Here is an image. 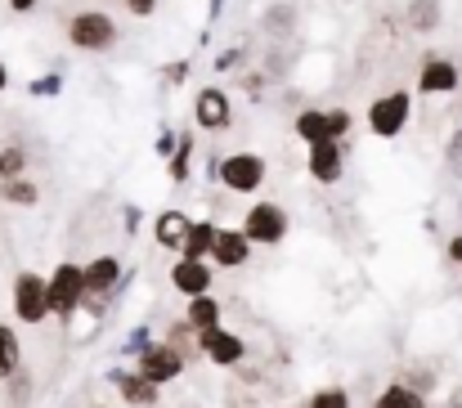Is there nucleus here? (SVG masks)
<instances>
[{
    "instance_id": "nucleus-1",
    "label": "nucleus",
    "mask_w": 462,
    "mask_h": 408,
    "mask_svg": "<svg viewBox=\"0 0 462 408\" xmlns=\"http://www.w3.org/2000/svg\"><path fill=\"white\" fill-rule=\"evenodd\" d=\"M63 41L77 50V54H113L122 45V23L108 14V9H72L63 18Z\"/></svg>"
},
{
    "instance_id": "nucleus-2",
    "label": "nucleus",
    "mask_w": 462,
    "mask_h": 408,
    "mask_svg": "<svg viewBox=\"0 0 462 408\" xmlns=\"http://www.w3.org/2000/svg\"><path fill=\"white\" fill-rule=\"evenodd\" d=\"M413 104H418V95L413 90H386V95H377L368 108H364V122H368V131L377 139H400L409 131V122H413Z\"/></svg>"
},
{
    "instance_id": "nucleus-3",
    "label": "nucleus",
    "mask_w": 462,
    "mask_h": 408,
    "mask_svg": "<svg viewBox=\"0 0 462 408\" xmlns=\"http://www.w3.org/2000/svg\"><path fill=\"white\" fill-rule=\"evenodd\" d=\"M211 171H216V180H220L229 193H261L265 180H270V162H265L261 153H252V148L225 153Z\"/></svg>"
},
{
    "instance_id": "nucleus-4",
    "label": "nucleus",
    "mask_w": 462,
    "mask_h": 408,
    "mask_svg": "<svg viewBox=\"0 0 462 408\" xmlns=\"http://www.w3.org/2000/svg\"><path fill=\"white\" fill-rule=\"evenodd\" d=\"M238 229L247 234L252 247H279V243L288 238V229H292V216H288V207H279V202H252Z\"/></svg>"
},
{
    "instance_id": "nucleus-5",
    "label": "nucleus",
    "mask_w": 462,
    "mask_h": 408,
    "mask_svg": "<svg viewBox=\"0 0 462 408\" xmlns=\"http://www.w3.org/2000/svg\"><path fill=\"white\" fill-rule=\"evenodd\" d=\"M45 292H50V319L72 323V314L81 310V296H86L81 265H77V261H59V265H54V274L45 278Z\"/></svg>"
},
{
    "instance_id": "nucleus-6",
    "label": "nucleus",
    "mask_w": 462,
    "mask_h": 408,
    "mask_svg": "<svg viewBox=\"0 0 462 408\" xmlns=\"http://www.w3.org/2000/svg\"><path fill=\"white\" fill-rule=\"evenodd\" d=\"M458 90H462L458 59H449V54H422L418 77H413V95H422V99H445V95H458Z\"/></svg>"
},
{
    "instance_id": "nucleus-7",
    "label": "nucleus",
    "mask_w": 462,
    "mask_h": 408,
    "mask_svg": "<svg viewBox=\"0 0 462 408\" xmlns=\"http://www.w3.org/2000/svg\"><path fill=\"white\" fill-rule=\"evenodd\" d=\"M9 305H14V319L36 328L50 319V292H45V278L36 270H18L14 274V292H9Z\"/></svg>"
},
{
    "instance_id": "nucleus-8",
    "label": "nucleus",
    "mask_w": 462,
    "mask_h": 408,
    "mask_svg": "<svg viewBox=\"0 0 462 408\" xmlns=\"http://www.w3.org/2000/svg\"><path fill=\"white\" fill-rule=\"evenodd\" d=\"M81 283H86L81 305L99 319L104 305H108V296H117V287H122V261L117 256H95L90 265H81Z\"/></svg>"
},
{
    "instance_id": "nucleus-9",
    "label": "nucleus",
    "mask_w": 462,
    "mask_h": 408,
    "mask_svg": "<svg viewBox=\"0 0 462 408\" xmlns=\"http://www.w3.org/2000/svg\"><path fill=\"white\" fill-rule=\"evenodd\" d=\"M193 126L207 135H220L234 126V95L225 86H202L193 95Z\"/></svg>"
},
{
    "instance_id": "nucleus-10",
    "label": "nucleus",
    "mask_w": 462,
    "mask_h": 408,
    "mask_svg": "<svg viewBox=\"0 0 462 408\" xmlns=\"http://www.w3.org/2000/svg\"><path fill=\"white\" fill-rule=\"evenodd\" d=\"M306 171H310V180L323 184V189L341 184V175H346V144H337V139H314V144H306Z\"/></svg>"
},
{
    "instance_id": "nucleus-11",
    "label": "nucleus",
    "mask_w": 462,
    "mask_h": 408,
    "mask_svg": "<svg viewBox=\"0 0 462 408\" xmlns=\"http://www.w3.org/2000/svg\"><path fill=\"white\" fill-rule=\"evenodd\" d=\"M198 350H202V359L207 364H216V368H238L243 359H247V341L238 337V332H229V328H207V332H198Z\"/></svg>"
},
{
    "instance_id": "nucleus-12",
    "label": "nucleus",
    "mask_w": 462,
    "mask_h": 408,
    "mask_svg": "<svg viewBox=\"0 0 462 408\" xmlns=\"http://www.w3.org/2000/svg\"><path fill=\"white\" fill-rule=\"evenodd\" d=\"M189 368V359L175 350V346H166V341H153V346H144L140 350V359H135V373L140 377H149L153 386H166V382H175L180 373Z\"/></svg>"
},
{
    "instance_id": "nucleus-13",
    "label": "nucleus",
    "mask_w": 462,
    "mask_h": 408,
    "mask_svg": "<svg viewBox=\"0 0 462 408\" xmlns=\"http://www.w3.org/2000/svg\"><path fill=\"white\" fill-rule=\"evenodd\" d=\"M211 283H216V265L211 261H193V256H180L175 265H171V287L189 301V296H202V292H211Z\"/></svg>"
},
{
    "instance_id": "nucleus-14",
    "label": "nucleus",
    "mask_w": 462,
    "mask_h": 408,
    "mask_svg": "<svg viewBox=\"0 0 462 408\" xmlns=\"http://www.w3.org/2000/svg\"><path fill=\"white\" fill-rule=\"evenodd\" d=\"M211 265L216 270H243L252 261V243L243 229H216V243H211Z\"/></svg>"
},
{
    "instance_id": "nucleus-15",
    "label": "nucleus",
    "mask_w": 462,
    "mask_h": 408,
    "mask_svg": "<svg viewBox=\"0 0 462 408\" xmlns=\"http://www.w3.org/2000/svg\"><path fill=\"white\" fill-rule=\"evenodd\" d=\"M297 23H301V14H297L292 0H274V5L261 14V32H265L270 41H292V36H297Z\"/></svg>"
},
{
    "instance_id": "nucleus-16",
    "label": "nucleus",
    "mask_w": 462,
    "mask_h": 408,
    "mask_svg": "<svg viewBox=\"0 0 462 408\" xmlns=\"http://www.w3.org/2000/svg\"><path fill=\"white\" fill-rule=\"evenodd\" d=\"M440 23H445V5L440 0H409L404 5V27L413 36H436Z\"/></svg>"
},
{
    "instance_id": "nucleus-17",
    "label": "nucleus",
    "mask_w": 462,
    "mask_h": 408,
    "mask_svg": "<svg viewBox=\"0 0 462 408\" xmlns=\"http://www.w3.org/2000/svg\"><path fill=\"white\" fill-rule=\"evenodd\" d=\"M113 382H117L122 400L131 408H157V400H162V386H153V382L140 377V373H113Z\"/></svg>"
},
{
    "instance_id": "nucleus-18",
    "label": "nucleus",
    "mask_w": 462,
    "mask_h": 408,
    "mask_svg": "<svg viewBox=\"0 0 462 408\" xmlns=\"http://www.w3.org/2000/svg\"><path fill=\"white\" fill-rule=\"evenodd\" d=\"M189 216L184 211H162L153 220V238H157V247H166V252H180L184 247V234H189Z\"/></svg>"
},
{
    "instance_id": "nucleus-19",
    "label": "nucleus",
    "mask_w": 462,
    "mask_h": 408,
    "mask_svg": "<svg viewBox=\"0 0 462 408\" xmlns=\"http://www.w3.org/2000/svg\"><path fill=\"white\" fill-rule=\"evenodd\" d=\"M184 323H189L193 332H207V328H216V323H220V301H216L211 292H202V296H189Z\"/></svg>"
},
{
    "instance_id": "nucleus-20",
    "label": "nucleus",
    "mask_w": 462,
    "mask_h": 408,
    "mask_svg": "<svg viewBox=\"0 0 462 408\" xmlns=\"http://www.w3.org/2000/svg\"><path fill=\"white\" fill-rule=\"evenodd\" d=\"M216 220H193L189 225V234H184V247H180V256H193V261H207V252H211V243H216Z\"/></svg>"
},
{
    "instance_id": "nucleus-21",
    "label": "nucleus",
    "mask_w": 462,
    "mask_h": 408,
    "mask_svg": "<svg viewBox=\"0 0 462 408\" xmlns=\"http://www.w3.org/2000/svg\"><path fill=\"white\" fill-rule=\"evenodd\" d=\"M166 175H171V184H189V175H193V135L189 131H180L175 139V153L166 157Z\"/></svg>"
},
{
    "instance_id": "nucleus-22",
    "label": "nucleus",
    "mask_w": 462,
    "mask_h": 408,
    "mask_svg": "<svg viewBox=\"0 0 462 408\" xmlns=\"http://www.w3.org/2000/svg\"><path fill=\"white\" fill-rule=\"evenodd\" d=\"M0 198L9 207H36L41 202V184L32 175H14V180H0Z\"/></svg>"
},
{
    "instance_id": "nucleus-23",
    "label": "nucleus",
    "mask_w": 462,
    "mask_h": 408,
    "mask_svg": "<svg viewBox=\"0 0 462 408\" xmlns=\"http://www.w3.org/2000/svg\"><path fill=\"white\" fill-rule=\"evenodd\" d=\"M23 368V341L9 323H0V382H9Z\"/></svg>"
},
{
    "instance_id": "nucleus-24",
    "label": "nucleus",
    "mask_w": 462,
    "mask_h": 408,
    "mask_svg": "<svg viewBox=\"0 0 462 408\" xmlns=\"http://www.w3.org/2000/svg\"><path fill=\"white\" fill-rule=\"evenodd\" d=\"M373 408H427V395H418V391L404 386V382H391V386L377 395Z\"/></svg>"
},
{
    "instance_id": "nucleus-25",
    "label": "nucleus",
    "mask_w": 462,
    "mask_h": 408,
    "mask_svg": "<svg viewBox=\"0 0 462 408\" xmlns=\"http://www.w3.org/2000/svg\"><path fill=\"white\" fill-rule=\"evenodd\" d=\"M323 131H328V139H337V144H350V131H355V113H350V108H341V104L323 108Z\"/></svg>"
},
{
    "instance_id": "nucleus-26",
    "label": "nucleus",
    "mask_w": 462,
    "mask_h": 408,
    "mask_svg": "<svg viewBox=\"0 0 462 408\" xmlns=\"http://www.w3.org/2000/svg\"><path fill=\"white\" fill-rule=\"evenodd\" d=\"M14 175H27V144L5 139L0 144V180H14Z\"/></svg>"
},
{
    "instance_id": "nucleus-27",
    "label": "nucleus",
    "mask_w": 462,
    "mask_h": 408,
    "mask_svg": "<svg viewBox=\"0 0 462 408\" xmlns=\"http://www.w3.org/2000/svg\"><path fill=\"white\" fill-rule=\"evenodd\" d=\"M292 131H297V139L301 144H314V139H328V131H323V108H301L297 117H292Z\"/></svg>"
},
{
    "instance_id": "nucleus-28",
    "label": "nucleus",
    "mask_w": 462,
    "mask_h": 408,
    "mask_svg": "<svg viewBox=\"0 0 462 408\" xmlns=\"http://www.w3.org/2000/svg\"><path fill=\"white\" fill-rule=\"evenodd\" d=\"M166 346H175V350H180L184 359H198V355H202V350H198V332H193V328H189L184 319L166 328Z\"/></svg>"
},
{
    "instance_id": "nucleus-29",
    "label": "nucleus",
    "mask_w": 462,
    "mask_h": 408,
    "mask_svg": "<svg viewBox=\"0 0 462 408\" xmlns=\"http://www.w3.org/2000/svg\"><path fill=\"white\" fill-rule=\"evenodd\" d=\"M306 408H350V391L346 386H323L306 400Z\"/></svg>"
},
{
    "instance_id": "nucleus-30",
    "label": "nucleus",
    "mask_w": 462,
    "mask_h": 408,
    "mask_svg": "<svg viewBox=\"0 0 462 408\" xmlns=\"http://www.w3.org/2000/svg\"><path fill=\"white\" fill-rule=\"evenodd\" d=\"M27 95H32V99H54V95H63V72H45V77L27 81Z\"/></svg>"
},
{
    "instance_id": "nucleus-31",
    "label": "nucleus",
    "mask_w": 462,
    "mask_h": 408,
    "mask_svg": "<svg viewBox=\"0 0 462 408\" xmlns=\"http://www.w3.org/2000/svg\"><path fill=\"white\" fill-rule=\"evenodd\" d=\"M400 382H404V386H413L418 395H427V400H431V391H436V368H422V364H413V368H409Z\"/></svg>"
},
{
    "instance_id": "nucleus-32",
    "label": "nucleus",
    "mask_w": 462,
    "mask_h": 408,
    "mask_svg": "<svg viewBox=\"0 0 462 408\" xmlns=\"http://www.w3.org/2000/svg\"><path fill=\"white\" fill-rule=\"evenodd\" d=\"M445 171H449V175L462 184V126L445 139Z\"/></svg>"
},
{
    "instance_id": "nucleus-33",
    "label": "nucleus",
    "mask_w": 462,
    "mask_h": 408,
    "mask_svg": "<svg viewBox=\"0 0 462 408\" xmlns=\"http://www.w3.org/2000/svg\"><path fill=\"white\" fill-rule=\"evenodd\" d=\"M193 72V59H175V63H162V81L166 86H184Z\"/></svg>"
},
{
    "instance_id": "nucleus-34",
    "label": "nucleus",
    "mask_w": 462,
    "mask_h": 408,
    "mask_svg": "<svg viewBox=\"0 0 462 408\" xmlns=\"http://www.w3.org/2000/svg\"><path fill=\"white\" fill-rule=\"evenodd\" d=\"M238 86H243V95H247V99H261V95H265V86H270V77H265V68H256V72L238 77Z\"/></svg>"
},
{
    "instance_id": "nucleus-35",
    "label": "nucleus",
    "mask_w": 462,
    "mask_h": 408,
    "mask_svg": "<svg viewBox=\"0 0 462 408\" xmlns=\"http://www.w3.org/2000/svg\"><path fill=\"white\" fill-rule=\"evenodd\" d=\"M238 63H243V45H229V50L216 54V72H234Z\"/></svg>"
},
{
    "instance_id": "nucleus-36",
    "label": "nucleus",
    "mask_w": 462,
    "mask_h": 408,
    "mask_svg": "<svg viewBox=\"0 0 462 408\" xmlns=\"http://www.w3.org/2000/svg\"><path fill=\"white\" fill-rule=\"evenodd\" d=\"M175 139H180V131H171V126H162V131H157L153 153H157V157H162V162H166V157L175 153Z\"/></svg>"
},
{
    "instance_id": "nucleus-37",
    "label": "nucleus",
    "mask_w": 462,
    "mask_h": 408,
    "mask_svg": "<svg viewBox=\"0 0 462 408\" xmlns=\"http://www.w3.org/2000/svg\"><path fill=\"white\" fill-rule=\"evenodd\" d=\"M9 391H14V404H23V400H27V395H32V377H27V373H23V368H18V373H14V377H9Z\"/></svg>"
},
{
    "instance_id": "nucleus-38",
    "label": "nucleus",
    "mask_w": 462,
    "mask_h": 408,
    "mask_svg": "<svg viewBox=\"0 0 462 408\" xmlns=\"http://www.w3.org/2000/svg\"><path fill=\"white\" fill-rule=\"evenodd\" d=\"M122 5H126V14H131V18H153L162 0H122Z\"/></svg>"
},
{
    "instance_id": "nucleus-39",
    "label": "nucleus",
    "mask_w": 462,
    "mask_h": 408,
    "mask_svg": "<svg viewBox=\"0 0 462 408\" xmlns=\"http://www.w3.org/2000/svg\"><path fill=\"white\" fill-rule=\"evenodd\" d=\"M445 256H449L454 265H462V234H454V238L445 243Z\"/></svg>"
},
{
    "instance_id": "nucleus-40",
    "label": "nucleus",
    "mask_w": 462,
    "mask_h": 408,
    "mask_svg": "<svg viewBox=\"0 0 462 408\" xmlns=\"http://www.w3.org/2000/svg\"><path fill=\"white\" fill-rule=\"evenodd\" d=\"M122 220H126V234H135V229H140V207H126Z\"/></svg>"
},
{
    "instance_id": "nucleus-41",
    "label": "nucleus",
    "mask_w": 462,
    "mask_h": 408,
    "mask_svg": "<svg viewBox=\"0 0 462 408\" xmlns=\"http://www.w3.org/2000/svg\"><path fill=\"white\" fill-rule=\"evenodd\" d=\"M9 9H14V14H36L41 0H9Z\"/></svg>"
},
{
    "instance_id": "nucleus-42",
    "label": "nucleus",
    "mask_w": 462,
    "mask_h": 408,
    "mask_svg": "<svg viewBox=\"0 0 462 408\" xmlns=\"http://www.w3.org/2000/svg\"><path fill=\"white\" fill-rule=\"evenodd\" d=\"M9 81H14V77H9V63H5V59H0V95H5V90H9Z\"/></svg>"
},
{
    "instance_id": "nucleus-43",
    "label": "nucleus",
    "mask_w": 462,
    "mask_h": 408,
    "mask_svg": "<svg viewBox=\"0 0 462 408\" xmlns=\"http://www.w3.org/2000/svg\"><path fill=\"white\" fill-rule=\"evenodd\" d=\"M440 408H462V391H454V395H449V400H445Z\"/></svg>"
},
{
    "instance_id": "nucleus-44",
    "label": "nucleus",
    "mask_w": 462,
    "mask_h": 408,
    "mask_svg": "<svg viewBox=\"0 0 462 408\" xmlns=\"http://www.w3.org/2000/svg\"><path fill=\"white\" fill-rule=\"evenodd\" d=\"M220 14H225V0H211V14L207 18H220Z\"/></svg>"
},
{
    "instance_id": "nucleus-45",
    "label": "nucleus",
    "mask_w": 462,
    "mask_h": 408,
    "mask_svg": "<svg viewBox=\"0 0 462 408\" xmlns=\"http://www.w3.org/2000/svg\"><path fill=\"white\" fill-rule=\"evenodd\" d=\"M90 408H108V404H90Z\"/></svg>"
}]
</instances>
